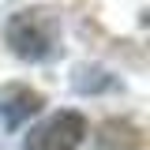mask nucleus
I'll return each mask as SVG.
<instances>
[{
	"instance_id": "obj_3",
	"label": "nucleus",
	"mask_w": 150,
	"mask_h": 150,
	"mask_svg": "<svg viewBox=\"0 0 150 150\" xmlns=\"http://www.w3.org/2000/svg\"><path fill=\"white\" fill-rule=\"evenodd\" d=\"M38 109H41V94L30 90V86H8V90L0 94V112H4V124L8 128H19Z\"/></svg>"
},
{
	"instance_id": "obj_2",
	"label": "nucleus",
	"mask_w": 150,
	"mask_h": 150,
	"mask_svg": "<svg viewBox=\"0 0 150 150\" xmlns=\"http://www.w3.org/2000/svg\"><path fill=\"white\" fill-rule=\"evenodd\" d=\"M83 139H86V120H83V112L64 109V112H53L49 120H41L38 128L26 131L23 150H79Z\"/></svg>"
},
{
	"instance_id": "obj_4",
	"label": "nucleus",
	"mask_w": 150,
	"mask_h": 150,
	"mask_svg": "<svg viewBox=\"0 0 150 150\" xmlns=\"http://www.w3.org/2000/svg\"><path fill=\"white\" fill-rule=\"evenodd\" d=\"M139 146V131L128 120H105L98 128V150H135Z\"/></svg>"
},
{
	"instance_id": "obj_1",
	"label": "nucleus",
	"mask_w": 150,
	"mask_h": 150,
	"mask_svg": "<svg viewBox=\"0 0 150 150\" xmlns=\"http://www.w3.org/2000/svg\"><path fill=\"white\" fill-rule=\"evenodd\" d=\"M8 45L23 60H49L60 49V23L49 8H23L8 19Z\"/></svg>"
}]
</instances>
